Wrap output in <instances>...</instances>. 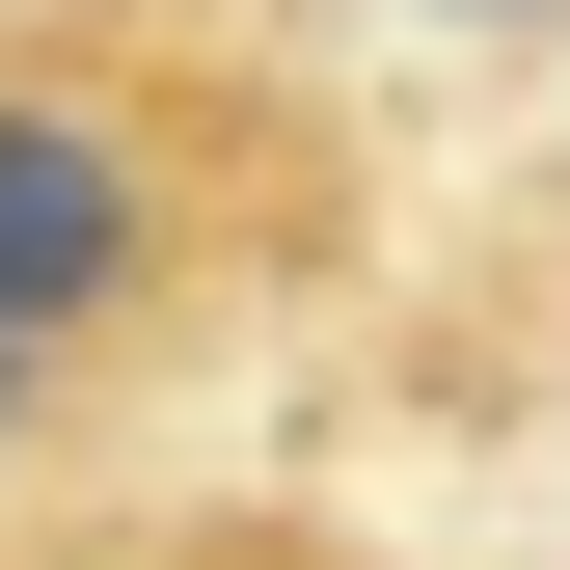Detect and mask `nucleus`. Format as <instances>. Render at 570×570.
I'll return each instance as SVG.
<instances>
[{
	"mask_svg": "<svg viewBox=\"0 0 570 570\" xmlns=\"http://www.w3.org/2000/svg\"><path fill=\"white\" fill-rule=\"evenodd\" d=\"M190 272V190H164V136H136L109 82H0V353H82V326H136Z\"/></svg>",
	"mask_w": 570,
	"mask_h": 570,
	"instance_id": "nucleus-1",
	"label": "nucleus"
},
{
	"mask_svg": "<svg viewBox=\"0 0 570 570\" xmlns=\"http://www.w3.org/2000/svg\"><path fill=\"white\" fill-rule=\"evenodd\" d=\"M0 435H28V353H0Z\"/></svg>",
	"mask_w": 570,
	"mask_h": 570,
	"instance_id": "nucleus-2",
	"label": "nucleus"
},
{
	"mask_svg": "<svg viewBox=\"0 0 570 570\" xmlns=\"http://www.w3.org/2000/svg\"><path fill=\"white\" fill-rule=\"evenodd\" d=\"M462 28H543V0H462Z\"/></svg>",
	"mask_w": 570,
	"mask_h": 570,
	"instance_id": "nucleus-3",
	"label": "nucleus"
}]
</instances>
